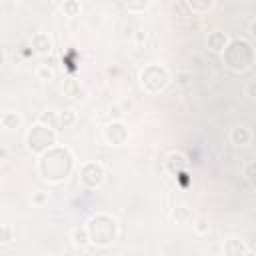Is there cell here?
Wrapping results in <instances>:
<instances>
[{"instance_id": "6da1fadb", "label": "cell", "mask_w": 256, "mask_h": 256, "mask_svg": "<svg viewBox=\"0 0 256 256\" xmlns=\"http://www.w3.org/2000/svg\"><path fill=\"white\" fill-rule=\"evenodd\" d=\"M74 170V154L66 146H54L38 156V174L50 184L64 182Z\"/></svg>"}, {"instance_id": "7a4b0ae2", "label": "cell", "mask_w": 256, "mask_h": 256, "mask_svg": "<svg viewBox=\"0 0 256 256\" xmlns=\"http://www.w3.org/2000/svg\"><path fill=\"white\" fill-rule=\"evenodd\" d=\"M86 230H88L90 244H94L98 248H106V246L114 244L118 238V220L112 218L110 214L100 212V214H94L86 222Z\"/></svg>"}, {"instance_id": "3957f363", "label": "cell", "mask_w": 256, "mask_h": 256, "mask_svg": "<svg viewBox=\"0 0 256 256\" xmlns=\"http://www.w3.org/2000/svg\"><path fill=\"white\" fill-rule=\"evenodd\" d=\"M222 58H224L226 68H230L234 72H246L254 64V48H252V44L248 40L234 38L224 48Z\"/></svg>"}, {"instance_id": "277c9868", "label": "cell", "mask_w": 256, "mask_h": 256, "mask_svg": "<svg viewBox=\"0 0 256 256\" xmlns=\"http://www.w3.org/2000/svg\"><path fill=\"white\" fill-rule=\"evenodd\" d=\"M140 86L150 92V94H158L162 92L168 84H170V72L168 68H164L162 64H148L140 70Z\"/></svg>"}, {"instance_id": "5b68a950", "label": "cell", "mask_w": 256, "mask_h": 256, "mask_svg": "<svg viewBox=\"0 0 256 256\" xmlns=\"http://www.w3.org/2000/svg\"><path fill=\"white\" fill-rule=\"evenodd\" d=\"M54 146H56V132L50 130V128H44V126L36 124V126H32V130L26 134V148H28L32 154H36V156L44 154L46 150H50V148H54Z\"/></svg>"}, {"instance_id": "8992f818", "label": "cell", "mask_w": 256, "mask_h": 256, "mask_svg": "<svg viewBox=\"0 0 256 256\" xmlns=\"http://www.w3.org/2000/svg\"><path fill=\"white\" fill-rule=\"evenodd\" d=\"M78 180H80V186H84L86 190H96L106 180V168L100 162H86L80 166Z\"/></svg>"}, {"instance_id": "52a82bcc", "label": "cell", "mask_w": 256, "mask_h": 256, "mask_svg": "<svg viewBox=\"0 0 256 256\" xmlns=\"http://www.w3.org/2000/svg\"><path fill=\"white\" fill-rule=\"evenodd\" d=\"M102 136H104L108 146H124L130 138V132H128V128L122 120H112L104 126Z\"/></svg>"}, {"instance_id": "ba28073f", "label": "cell", "mask_w": 256, "mask_h": 256, "mask_svg": "<svg viewBox=\"0 0 256 256\" xmlns=\"http://www.w3.org/2000/svg\"><path fill=\"white\" fill-rule=\"evenodd\" d=\"M30 44H32V50L38 56H48V54H52V48H54L52 38L46 32H34L32 38H30Z\"/></svg>"}, {"instance_id": "9c48e42d", "label": "cell", "mask_w": 256, "mask_h": 256, "mask_svg": "<svg viewBox=\"0 0 256 256\" xmlns=\"http://www.w3.org/2000/svg\"><path fill=\"white\" fill-rule=\"evenodd\" d=\"M206 46H208L210 52L222 54L224 48L228 46V36H226V32H222V30H210L208 36H206Z\"/></svg>"}, {"instance_id": "30bf717a", "label": "cell", "mask_w": 256, "mask_h": 256, "mask_svg": "<svg viewBox=\"0 0 256 256\" xmlns=\"http://www.w3.org/2000/svg\"><path fill=\"white\" fill-rule=\"evenodd\" d=\"M230 142L234 146H250L252 142V130L246 126V124H236L232 130H230Z\"/></svg>"}, {"instance_id": "8fae6325", "label": "cell", "mask_w": 256, "mask_h": 256, "mask_svg": "<svg viewBox=\"0 0 256 256\" xmlns=\"http://www.w3.org/2000/svg\"><path fill=\"white\" fill-rule=\"evenodd\" d=\"M164 166H166V170L170 174L178 176V174H182L188 168V160H186V156L182 152H170L168 158H166V162H164Z\"/></svg>"}, {"instance_id": "7c38bea8", "label": "cell", "mask_w": 256, "mask_h": 256, "mask_svg": "<svg viewBox=\"0 0 256 256\" xmlns=\"http://www.w3.org/2000/svg\"><path fill=\"white\" fill-rule=\"evenodd\" d=\"M246 250H248V246L240 238H228L222 244V256H242Z\"/></svg>"}, {"instance_id": "4fadbf2b", "label": "cell", "mask_w": 256, "mask_h": 256, "mask_svg": "<svg viewBox=\"0 0 256 256\" xmlns=\"http://www.w3.org/2000/svg\"><path fill=\"white\" fill-rule=\"evenodd\" d=\"M62 92L68 96V98H72V100H82L84 98V88H82V84L76 80V78H68V80H64V84H62Z\"/></svg>"}, {"instance_id": "5bb4252c", "label": "cell", "mask_w": 256, "mask_h": 256, "mask_svg": "<svg viewBox=\"0 0 256 256\" xmlns=\"http://www.w3.org/2000/svg\"><path fill=\"white\" fill-rule=\"evenodd\" d=\"M184 6L192 14H206V12H210V10L216 8V2L214 0H186Z\"/></svg>"}, {"instance_id": "9a60e30c", "label": "cell", "mask_w": 256, "mask_h": 256, "mask_svg": "<svg viewBox=\"0 0 256 256\" xmlns=\"http://www.w3.org/2000/svg\"><path fill=\"white\" fill-rule=\"evenodd\" d=\"M172 216H174V220L178 222V224H192L194 222V212H192V208H188L186 204H180V206H176L174 210H172Z\"/></svg>"}, {"instance_id": "2e32d148", "label": "cell", "mask_w": 256, "mask_h": 256, "mask_svg": "<svg viewBox=\"0 0 256 256\" xmlns=\"http://www.w3.org/2000/svg\"><path fill=\"white\" fill-rule=\"evenodd\" d=\"M38 124L44 126V128H50V130L58 132V112H54V110H44V112L38 116Z\"/></svg>"}, {"instance_id": "e0dca14e", "label": "cell", "mask_w": 256, "mask_h": 256, "mask_svg": "<svg viewBox=\"0 0 256 256\" xmlns=\"http://www.w3.org/2000/svg\"><path fill=\"white\" fill-rule=\"evenodd\" d=\"M0 124H2V128H6V130H16V128H20V124H22V116H20L18 112H4V114L0 116Z\"/></svg>"}, {"instance_id": "ac0fdd59", "label": "cell", "mask_w": 256, "mask_h": 256, "mask_svg": "<svg viewBox=\"0 0 256 256\" xmlns=\"http://www.w3.org/2000/svg\"><path fill=\"white\" fill-rule=\"evenodd\" d=\"M70 238H72L74 246H78V248H86V246L90 244V238H88V230H86V226L74 228V230H72V234H70Z\"/></svg>"}, {"instance_id": "d6986e66", "label": "cell", "mask_w": 256, "mask_h": 256, "mask_svg": "<svg viewBox=\"0 0 256 256\" xmlns=\"http://www.w3.org/2000/svg\"><path fill=\"white\" fill-rule=\"evenodd\" d=\"M60 10L64 12V16L74 18V16H80V12H82V4H80L78 0H64V2L60 4Z\"/></svg>"}, {"instance_id": "ffe728a7", "label": "cell", "mask_w": 256, "mask_h": 256, "mask_svg": "<svg viewBox=\"0 0 256 256\" xmlns=\"http://www.w3.org/2000/svg\"><path fill=\"white\" fill-rule=\"evenodd\" d=\"M150 6H152V0H128V2H124V8L128 12H134V14L146 12Z\"/></svg>"}, {"instance_id": "44dd1931", "label": "cell", "mask_w": 256, "mask_h": 256, "mask_svg": "<svg viewBox=\"0 0 256 256\" xmlns=\"http://www.w3.org/2000/svg\"><path fill=\"white\" fill-rule=\"evenodd\" d=\"M74 122H76V112H74V110L58 112V130L70 128V126H74Z\"/></svg>"}, {"instance_id": "7402d4cb", "label": "cell", "mask_w": 256, "mask_h": 256, "mask_svg": "<svg viewBox=\"0 0 256 256\" xmlns=\"http://www.w3.org/2000/svg\"><path fill=\"white\" fill-rule=\"evenodd\" d=\"M54 68L50 66V64H42V66H38V70H36V78L38 80H42V82H50V80H54Z\"/></svg>"}, {"instance_id": "603a6c76", "label": "cell", "mask_w": 256, "mask_h": 256, "mask_svg": "<svg viewBox=\"0 0 256 256\" xmlns=\"http://www.w3.org/2000/svg\"><path fill=\"white\" fill-rule=\"evenodd\" d=\"M194 230H196V234H200V236L208 234V230H210V220H208L206 216L194 218Z\"/></svg>"}, {"instance_id": "cb8c5ba5", "label": "cell", "mask_w": 256, "mask_h": 256, "mask_svg": "<svg viewBox=\"0 0 256 256\" xmlns=\"http://www.w3.org/2000/svg\"><path fill=\"white\" fill-rule=\"evenodd\" d=\"M14 240V228L8 224H0V244H10Z\"/></svg>"}, {"instance_id": "d4e9b609", "label": "cell", "mask_w": 256, "mask_h": 256, "mask_svg": "<svg viewBox=\"0 0 256 256\" xmlns=\"http://www.w3.org/2000/svg\"><path fill=\"white\" fill-rule=\"evenodd\" d=\"M32 204L38 206V208L46 206V204H48V192H44V190H36V192H32Z\"/></svg>"}, {"instance_id": "484cf974", "label": "cell", "mask_w": 256, "mask_h": 256, "mask_svg": "<svg viewBox=\"0 0 256 256\" xmlns=\"http://www.w3.org/2000/svg\"><path fill=\"white\" fill-rule=\"evenodd\" d=\"M132 38H134V44L136 46H144L146 44V40H148V34L144 32V30H134V34H132Z\"/></svg>"}, {"instance_id": "4316f807", "label": "cell", "mask_w": 256, "mask_h": 256, "mask_svg": "<svg viewBox=\"0 0 256 256\" xmlns=\"http://www.w3.org/2000/svg\"><path fill=\"white\" fill-rule=\"evenodd\" d=\"M254 168H256V164H254V160H250L246 164V178H248L250 186H254Z\"/></svg>"}, {"instance_id": "83f0119b", "label": "cell", "mask_w": 256, "mask_h": 256, "mask_svg": "<svg viewBox=\"0 0 256 256\" xmlns=\"http://www.w3.org/2000/svg\"><path fill=\"white\" fill-rule=\"evenodd\" d=\"M244 92H246V96H248L250 100H254V98H256V82H254V80H250V82L246 84Z\"/></svg>"}, {"instance_id": "f1b7e54d", "label": "cell", "mask_w": 256, "mask_h": 256, "mask_svg": "<svg viewBox=\"0 0 256 256\" xmlns=\"http://www.w3.org/2000/svg\"><path fill=\"white\" fill-rule=\"evenodd\" d=\"M132 106H134V104H132L130 100H122V102H120V112H130Z\"/></svg>"}, {"instance_id": "f546056e", "label": "cell", "mask_w": 256, "mask_h": 256, "mask_svg": "<svg viewBox=\"0 0 256 256\" xmlns=\"http://www.w3.org/2000/svg\"><path fill=\"white\" fill-rule=\"evenodd\" d=\"M8 156H10V152H8V148H6L4 144H0V162H4V160H8Z\"/></svg>"}, {"instance_id": "4dcf8cb0", "label": "cell", "mask_w": 256, "mask_h": 256, "mask_svg": "<svg viewBox=\"0 0 256 256\" xmlns=\"http://www.w3.org/2000/svg\"><path fill=\"white\" fill-rule=\"evenodd\" d=\"M254 30H256V22L250 20V24H248V36H250V38H254V34H256Z\"/></svg>"}, {"instance_id": "1f68e13d", "label": "cell", "mask_w": 256, "mask_h": 256, "mask_svg": "<svg viewBox=\"0 0 256 256\" xmlns=\"http://www.w3.org/2000/svg\"><path fill=\"white\" fill-rule=\"evenodd\" d=\"M188 78H190V74H180L178 76V84H182V86L188 84Z\"/></svg>"}, {"instance_id": "d6a6232c", "label": "cell", "mask_w": 256, "mask_h": 256, "mask_svg": "<svg viewBox=\"0 0 256 256\" xmlns=\"http://www.w3.org/2000/svg\"><path fill=\"white\" fill-rule=\"evenodd\" d=\"M6 64V52L4 50H0V68Z\"/></svg>"}, {"instance_id": "836d02e7", "label": "cell", "mask_w": 256, "mask_h": 256, "mask_svg": "<svg viewBox=\"0 0 256 256\" xmlns=\"http://www.w3.org/2000/svg\"><path fill=\"white\" fill-rule=\"evenodd\" d=\"M242 256H256V252H254V250H252V248H248V250H246V252H244V254H242Z\"/></svg>"}, {"instance_id": "e575fe53", "label": "cell", "mask_w": 256, "mask_h": 256, "mask_svg": "<svg viewBox=\"0 0 256 256\" xmlns=\"http://www.w3.org/2000/svg\"><path fill=\"white\" fill-rule=\"evenodd\" d=\"M118 72H120L118 68H108V74H118Z\"/></svg>"}, {"instance_id": "d590c367", "label": "cell", "mask_w": 256, "mask_h": 256, "mask_svg": "<svg viewBox=\"0 0 256 256\" xmlns=\"http://www.w3.org/2000/svg\"><path fill=\"white\" fill-rule=\"evenodd\" d=\"M210 256H218V254H210Z\"/></svg>"}]
</instances>
